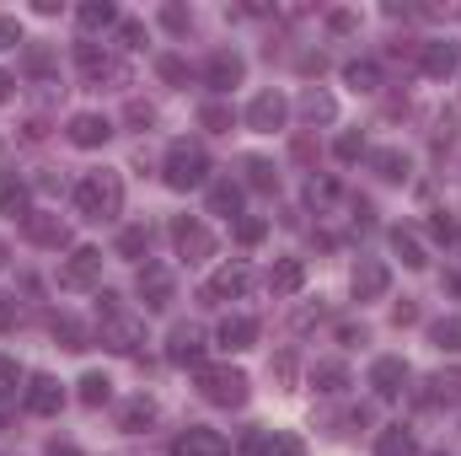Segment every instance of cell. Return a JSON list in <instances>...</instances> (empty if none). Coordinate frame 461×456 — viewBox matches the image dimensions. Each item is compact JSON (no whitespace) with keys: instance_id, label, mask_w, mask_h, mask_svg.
Here are the masks:
<instances>
[{"instance_id":"6da1fadb","label":"cell","mask_w":461,"mask_h":456,"mask_svg":"<svg viewBox=\"0 0 461 456\" xmlns=\"http://www.w3.org/2000/svg\"><path fill=\"white\" fill-rule=\"evenodd\" d=\"M76 210H81V221H118V210H123V178H118L113 167H97V172H86L81 183H76Z\"/></svg>"},{"instance_id":"7a4b0ae2","label":"cell","mask_w":461,"mask_h":456,"mask_svg":"<svg viewBox=\"0 0 461 456\" xmlns=\"http://www.w3.org/2000/svg\"><path fill=\"white\" fill-rule=\"evenodd\" d=\"M97 317H103V343L113 354H140V343H145V317L140 312H129L113 290H103L97 296Z\"/></svg>"},{"instance_id":"3957f363","label":"cell","mask_w":461,"mask_h":456,"mask_svg":"<svg viewBox=\"0 0 461 456\" xmlns=\"http://www.w3.org/2000/svg\"><path fill=\"white\" fill-rule=\"evenodd\" d=\"M161 178H167V188H177V194L204 188V183H210V150H204L199 140H177V145L167 150Z\"/></svg>"},{"instance_id":"277c9868","label":"cell","mask_w":461,"mask_h":456,"mask_svg":"<svg viewBox=\"0 0 461 456\" xmlns=\"http://www.w3.org/2000/svg\"><path fill=\"white\" fill-rule=\"evenodd\" d=\"M194 376H199L204 403H215V408H241V403H247V387H252V381H247L236 365H199Z\"/></svg>"},{"instance_id":"5b68a950","label":"cell","mask_w":461,"mask_h":456,"mask_svg":"<svg viewBox=\"0 0 461 456\" xmlns=\"http://www.w3.org/2000/svg\"><path fill=\"white\" fill-rule=\"evenodd\" d=\"M76 65H81V76L92 81V87H123L129 81V70H123V59H113L108 49H97V43H76Z\"/></svg>"},{"instance_id":"8992f818","label":"cell","mask_w":461,"mask_h":456,"mask_svg":"<svg viewBox=\"0 0 461 456\" xmlns=\"http://www.w3.org/2000/svg\"><path fill=\"white\" fill-rule=\"evenodd\" d=\"M59 285H65V290H97V285H103V252H97V247H76V252L59 263Z\"/></svg>"},{"instance_id":"52a82bcc","label":"cell","mask_w":461,"mask_h":456,"mask_svg":"<svg viewBox=\"0 0 461 456\" xmlns=\"http://www.w3.org/2000/svg\"><path fill=\"white\" fill-rule=\"evenodd\" d=\"M134 285H140L145 312H167V306H172V296H177V279H172V269H167V263H140Z\"/></svg>"},{"instance_id":"ba28073f","label":"cell","mask_w":461,"mask_h":456,"mask_svg":"<svg viewBox=\"0 0 461 456\" xmlns=\"http://www.w3.org/2000/svg\"><path fill=\"white\" fill-rule=\"evenodd\" d=\"M172 247H177V258H188V263H204L210 252H215V236L204 221H194V215H177L172 221Z\"/></svg>"},{"instance_id":"9c48e42d","label":"cell","mask_w":461,"mask_h":456,"mask_svg":"<svg viewBox=\"0 0 461 456\" xmlns=\"http://www.w3.org/2000/svg\"><path fill=\"white\" fill-rule=\"evenodd\" d=\"M252 290V269L236 258V263H221L210 279H204V301H241Z\"/></svg>"},{"instance_id":"30bf717a","label":"cell","mask_w":461,"mask_h":456,"mask_svg":"<svg viewBox=\"0 0 461 456\" xmlns=\"http://www.w3.org/2000/svg\"><path fill=\"white\" fill-rule=\"evenodd\" d=\"M204 349H210V343H204V328H199V323H177L172 339H167V360L199 370V365H204Z\"/></svg>"},{"instance_id":"8fae6325","label":"cell","mask_w":461,"mask_h":456,"mask_svg":"<svg viewBox=\"0 0 461 456\" xmlns=\"http://www.w3.org/2000/svg\"><path fill=\"white\" fill-rule=\"evenodd\" d=\"M285 118H290V103H285L279 92H258V97L247 103V129H258V134L285 129Z\"/></svg>"},{"instance_id":"7c38bea8","label":"cell","mask_w":461,"mask_h":456,"mask_svg":"<svg viewBox=\"0 0 461 456\" xmlns=\"http://www.w3.org/2000/svg\"><path fill=\"white\" fill-rule=\"evenodd\" d=\"M348 285H354V301H381V296H386V285H392V269H386L381 258H359Z\"/></svg>"},{"instance_id":"4fadbf2b","label":"cell","mask_w":461,"mask_h":456,"mask_svg":"<svg viewBox=\"0 0 461 456\" xmlns=\"http://www.w3.org/2000/svg\"><path fill=\"white\" fill-rule=\"evenodd\" d=\"M22 403H27V414L49 419V414H59V408H65V387H59L54 376H27V392H22Z\"/></svg>"},{"instance_id":"5bb4252c","label":"cell","mask_w":461,"mask_h":456,"mask_svg":"<svg viewBox=\"0 0 461 456\" xmlns=\"http://www.w3.org/2000/svg\"><path fill=\"white\" fill-rule=\"evenodd\" d=\"M241 76H247V59H241L236 49H215V54L204 59V81H210L215 92H230V87H241Z\"/></svg>"},{"instance_id":"9a60e30c","label":"cell","mask_w":461,"mask_h":456,"mask_svg":"<svg viewBox=\"0 0 461 456\" xmlns=\"http://www.w3.org/2000/svg\"><path fill=\"white\" fill-rule=\"evenodd\" d=\"M247 451L252 456H306V441L295 430H252Z\"/></svg>"},{"instance_id":"2e32d148","label":"cell","mask_w":461,"mask_h":456,"mask_svg":"<svg viewBox=\"0 0 461 456\" xmlns=\"http://www.w3.org/2000/svg\"><path fill=\"white\" fill-rule=\"evenodd\" d=\"M419 70H424V76H435V81H446L451 70H461V49H456V43H446V38H429V43H424V54H419Z\"/></svg>"},{"instance_id":"e0dca14e","label":"cell","mask_w":461,"mask_h":456,"mask_svg":"<svg viewBox=\"0 0 461 456\" xmlns=\"http://www.w3.org/2000/svg\"><path fill=\"white\" fill-rule=\"evenodd\" d=\"M65 134H70V145H81V150H97V145H108V140H113V123H108L103 114H76Z\"/></svg>"},{"instance_id":"ac0fdd59","label":"cell","mask_w":461,"mask_h":456,"mask_svg":"<svg viewBox=\"0 0 461 456\" xmlns=\"http://www.w3.org/2000/svg\"><path fill=\"white\" fill-rule=\"evenodd\" d=\"M370 387H375V397H397V392L408 387V360L381 354V360L370 365Z\"/></svg>"},{"instance_id":"d6986e66","label":"cell","mask_w":461,"mask_h":456,"mask_svg":"<svg viewBox=\"0 0 461 456\" xmlns=\"http://www.w3.org/2000/svg\"><path fill=\"white\" fill-rule=\"evenodd\" d=\"M172 456H230V446L221 430H183L172 441Z\"/></svg>"},{"instance_id":"ffe728a7","label":"cell","mask_w":461,"mask_h":456,"mask_svg":"<svg viewBox=\"0 0 461 456\" xmlns=\"http://www.w3.org/2000/svg\"><path fill=\"white\" fill-rule=\"evenodd\" d=\"M22 226H27V236H32L38 247H54V252H59V247H70V226H65L59 215H49V210H32Z\"/></svg>"},{"instance_id":"44dd1931","label":"cell","mask_w":461,"mask_h":456,"mask_svg":"<svg viewBox=\"0 0 461 456\" xmlns=\"http://www.w3.org/2000/svg\"><path fill=\"white\" fill-rule=\"evenodd\" d=\"M156 414H161V408H156V397H145V392H140V397H129V403L118 408V430H123V435H145V430L156 424Z\"/></svg>"},{"instance_id":"7402d4cb","label":"cell","mask_w":461,"mask_h":456,"mask_svg":"<svg viewBox=\"0 0 461 456\" xmlns=\"http://www.w3.org/2000/svg\"><path fill=\"white\" fill-rule=\"evenodd\" d=\"M215 343H221L226 354H241V349L258 343V323H252V317H226V323L215 328Z\"/></svg>"},{"instance_id":"603a6c76","label":"cell","mask_w":461,"mask_h":456,"mask_svg":"<svg viewBox=\"0 0 461 456\" xmlns=\"http://www.w3.org/2000/svg\"><path fill=\"white\" fill-rule=\"evenodd\" d=\"M301 285H306V263H301V258H279V263L268 269V290H274V296H295Z\"/></svg>"},{"instance_id":"cb8c5ba5","label":"cell","mask_w":461,"mask_h":456,"mask_svg":"<svg viewBox=\"0 0 461 456\" xmlns=\"http://www.w3.org/2000/svg\"><path fill=\"white\" fill-rule=\"evenodd\" d=\"M0 215H11V221H16V215H22V221L32 215V210H27V183L11 178V172H0Z\"/></svg>"},{"instance_id":"d4e9b609","label":"cell","mask_w":461,"mask_h":456,"mask_svg":"<svg viewBox=\"0 0 461 456\" xmlns=\"http://www.w3.org/2000/svg\"><path fill=\"white\" fill-rule=\"evenodd\" d=\"M301 118H306V123H333V118H339V103H333L322 87H306V92H301Z\"/></svg>"},{"instance_id":"484cf974","label":"cell","mask_w":461,"mask_h":456,"mask_svg":"<svg viewBox=\"0 0 461 456\" xmlns=\"http://www.w3.org/2000/svg\"><path fill=\"white\" fill-rule=\"evenodd\" d=\"M375 456H419L413 430H402V424H386V430L375 435Z\"/></svg>"},{"instance_id":"4316f807","label":"cell","mask_w":461,"mask_h":456,"mask_svg":"<svg viewBox=\"0 0 461 456\" xmlns=\"http://www.w3.org/2000/svg\"><path fill=\"white\" fill-rule=\"evenodd\" d=\"M76 22H81L86 32H103V27H118V5H113V0H86V5L76 11Z\"/></svg>"},{"instance_id":"83f0119b","label":"cell","mask_w":461,"mask_h":456,"mask_svg":"<svg viewBox=\"0 0 461 456\" xmlns=\"http://www.w3.org/2000/svg\"><path fill=\"white\" fill-rule=\"evenodd\" d=\"M210 215H241V188L230 183V178H221V183H210Z\"/></svg>"},{"instance_id":"f1b7e54d","label":"cell","mask_w":461,"mask_h":456,"mask_svg":"<svg viewBox=\"0 0 461 456\" xmlns=\"http://www.w3.org/2000/svg\"><path fill=\"white\" fill-rule=\"evenodd\" d=\"M344 81L354 87V92H381V65H375V59H348Z\"/></svg>"},{"instance_id":"f546056e","label":"cell","mask_w":461,"mask_h":456,"mask_svg":"<svg viewBox=\"0 0 461 456\" xmlns=\"http://www.w3.org/2000/svg\"><path fill=\"white\" fill-rule=\"evenodd\" d=\"M370 167H375L386 183H402V178H408V156H402L397 145H386V150H370Z\"/></svg>"},{"instance_id":"4dcf8cb0","label":"cell","mask_w":461,"mask_h":456,"mask_svg":"<svg viewBox=\"0 0 461 456\" xmlns=\"http://www.w3.org/2000/svg\"><path fill=\"white\" fill-rule=\"evenodd\" d=\"M241 172H247V188H258V194H274V188H279V172H274V161H263V156H247Z\"/></svg>"},{"instance_id":"1f68e13d","label":"cell","mask_w":461,"mask_h":456,"mask_svg":"<svg viewBox=\"0 0 461 456\" xmlns=\"http://www.w3.org/2000/svg\"><path fill=\"white\" fill-rule=\"evenodd\" d=\"M76 387H81V392H76V397H81V403H86V408H103V403H108V397H113V381H108V376H103V370H86V376H81V381H76Z\"/></svg>"},{"instance_id":"d6a6232c","label":"cell","mask_w":461,"mask_h":456,"mask_svg":"<svg viewBox=\"0 0 461 456\" xmlns=\"http://www.w3.org/2000/svg\"><path fill=\"white\" fill-rule=\"evenodd\" d=\"M424 403H461V370H440V376H429Z\"/></svg>"},{"instance_id":"836d02e7","label":"cell","mask_w":461,"mask_h":456,"mask_svg":"<svg viewBox=\"0 0 461 456\" xmlns=\"http://www.w3.org/2000/svg\"><path fill=\"white\" fill-rule=\"evenodd\" d=\"M392 252H397V258H402L408 269H424V263H429V258H424V247H419V236H413L408 226L392 231Z\"/></svg>"},{"instance_id":"e575fe53","label":"cell","mask_w":461,"mask_h":456,"mask_svg":"<svg viewBox=\"0 0 461 456\" xmlns=\"http://www.w3.org/2000/svg\"><path fill=\"white\" fill-rule=\"evenodd\" d=\"M16 392H27V370L11 354H0V403H11Z\"/></svg>"},{"instance_id":"d590c367","label":"cell","mask_w":461,"mask_h":456,"mask_svg":"<svg viewBox=\"0 0 461 456\" xmlns=\"http://www.w3.org/2000/svg\"><path fill=\"white\" fill-rule=\"evenodd\" d=\"M429 343H435L440 354H461V317H440V323L429 328Z\"/></svg>"},{"instance_id":"8d00e7d4","label":"cell","mask_w":461,"mask_h":456,"mask_svg":"<svg viewBox=\"0 0 461 456\" xmlns=\"http://www.w3.org/2000/svg\"><path fill=\"white\" fill-rule=\"evenodd\" d=\"M145 247H150V226L118 231V258H145Z\"/></svg>"},{"instance_id":"74e56055","label":"cell","mask_w":461,"mask_h":456,"mask_svg":"<svg viewBox=\"0 0 461 456\" xmlns=\"http://www.w3.org/2000/svg\"><path fill=\"white\" fill-rule=\"evenodd\" d=\"M54 339L65 343V349H86V328H81V323H76V317H54Z\"/></svg>"},{"instance_id":"f35d334b","label":"cell","mask_w":461,"mask_h":456,"mask_svg":"<svg viewBox=\"0 0 461 456\" xmlns=\"http://www.w3.org/2000/svg\"><path fill=\"white\" fill-rule=\"evenodd\" d=\"M317 387H322V392H344L348 370L339 365V360H322V365H317Z\"/></svg>"},{"instance_id":"ab89813d","label":"cell","mask_w":461,"mask_h":456,"mask_svg":"<svg viewBox=\"0 0 461 456\" xmlns=\"http://www.w3.org/2000/svg\"><path fill=\"white\" fill-rule=\"evenodd\" d=\"M429 236H435V242H446V247H451V242H461V226H456V215H446V210H435V215H429Z\"/></svg>"},{"instance_id":"60d3db41","label":"cell","mask_w":461,"mask_h":456,"mask_svg":"<svg viewBox=\"0 0 461 456\" xmlns=\"http://www.w3.org/2000/svg\"><path fill=\"white\" fill-rule=\"evenodd\" d=\"M333 199H339V183H333V178H312V183H306V205L322 210V205H333Z\"/></svg>"},{"instance_id":"b9f144b4","label":"cell","mask_w":461,"mask_h":456,"mask_svg":"<svg viewBox=\"0 0 461 456\" xmlns=\"http://www.w3.org/2000/svg\"><path fill=\"white\" fill-rule=\"evenodd\" d=\"M199 123H204V129H215V134H226V129H230V108H226V103H204V108H199Z\"/></svg>"},{"instance_id":"7bdbcfd3","label":"cell","mask_w":461,"mask_h":456,"mask_svg":"<svg viewBox=\"0 0 461 456\" xmlns=\"http://www.w3.org/2000/svg\"><path fill=\"white\" fill-rule=\"evenodd\" d=\"M333 156H339V161H359V156H370V150H365V134H354V129H348V134H339Z\"/></svg>"},{"instance_id":"ee69618b","label":"cell","mask_w":461,"mask_h":456,"mask_svg":"<svg viewBox=\"0 0 461 456\" xmlns=\"http://www.w3.org/2000/svg\"><path fill=\"white\" fill-rule=\"evenodd\" d=\"M268 236V221H258V215H247V221H236V242L241 247H258Z\"/></svg>"},{"instance_id":"f6af8a7d","label":"cell","mask_w":461,"mask_h":456,"mask_svg":"<svg viewBox=\"0 0 461 456\" xmlns=\"http://www.w3.org/2000/svg\"><path fill=\"white\" fill-rule=\"evenodd\" d=\"M156 70H161V76H167L172 87H188V65H183L177 54H161V65H156Z\"/></svg>"},{"instance_id":"bcb514c9","label":"cell","mask_w":461,"mask_h":456,"mask_svg":"<svg viewBox=\"0 0 461 456\" xmlns=\"http://www.w3.org/2000/svg\"><path fill=\"white\" fill-rule=\"evenodd\" d=\"M274 381H279V387H295V354H290V349L274 354Z\"/></svg>"},{"instance_id":"7dc6e473","label":"cell","mask_w":461,"mask_h":456,"mask_svg":"<svg viewBox=\"0 0 461 456\" xmlns=\"http://www.w3.org/2000/svg\"><path fill=\"white\" fill-rule=\"evenodd\" d=\"M118 43L123 49H145V27L140 22H118Z\"/></svg>"},{"instance_id":"c3c4849f","label":"cell","mask_w":461,"mask_h":456,"mask_svg":"<svg viewBox=\"0 0 461 456\" xmlns=\"http://www.w3.org/2000/svg\"><path fill=\"white\" fill-rule=\"evenodd\" d=\"M16 43H22V22H16V16H0V54L16 49Z\"/></svg>"},{"instance_id":"681fc988","label":"cell","mask_w":461,"mask_h":456,"mask_svg":"<svg viewBox=\"0 0 461 456\" xmlns=\"http://www.w3.org/2000/svg\"><path fill=\"white\" fill-rule=\"evenodd\" d=\"M161 22H167L172 32H188V27H194V16H188L183 5H167V11H161Z\"/></svg>"},{"instance_id":"f907efd6","label":"cell","mask_w":461,"mask_h":456,"mask_svg":"<svg viewBox=\"0 0 461 456\" xmlns=\"http://www.w3.org/2000/svg\"><path fill=\"white\" fill-rule=\"evenodd\" d=\"M129 123H134V129H150V123H156V108H150V103H129Z\"/></svg>"},{"instance_id":"816d5d0a","label":"cell","mask_w":461,"mask_h":456,"mask_svg":"<svg viewBox=\"0 0 461 456\" xmlns=\"http://www.w3.org/2000/svg\"><path fill=\"white\" fill-rule=\"evenodd\" d=\"M16 323H22V306H16V301H5V296H0V333H11V328H16Z\"/></svg>"},{"instance_id":"f5cc1de1","label":"cell","mask_w":461,"mask_h":456,"mask_svg":"<svg viewBox=\"0 0 461 456\" xmlns=\"http://www.w3.org/2000/svg\"><path fill=\"white\" fill-rule=\"evenodd\" d=\"M328 27H333V32H354V27H359V16H354V11H333V16H328Z\"/></svg>"},{"instance_id":"db71d44e","label":"cell","mask_w":461,"mask_h":456,"mask_svg":"<svg viewBox=\"0 0 461 456\" xmlns=\"http://www.w3.org/2000/svg\"><path fill=\"white\" fill-rule=\"evenodd\" d=\"M413 317H419V312H413V306H408V301H402V306H392V323H397V328H408V323H413Z\"/></svg>"},{"instance_id":"11a10c76","label":"cell","mask_w":461,"mask_h":456,"mask_svg":"<svg viewBox=\"0 0 461 456\" xmlns=\"http://www.w3.org/2000/svg\"><path fill=\"white\" fill-rule=\"evenodd\" d=\"M43 456H81V451H76L70 441H54V446H49V451H43Z\"/></svg>"},{"instance_id":"9f6ffc18","label":"cell","mask_w":461,"mask_h":456,"mask_svg":"<svg viewBox=\"0 0 461 456\" xmlns=\"http://www.w3.org/2000/svg\"><path fill=\"white\" fill-rule=\"evenodd\" d=\"M11 92H16V81H11V76H5V70H0V103H5V97H11Z\"/></svg>"},{"instance_id":"6f0895ef","label":"cell","mask_w":461,"mask_h":456,"mask_svg":"<svg viewBox=\"0 0 461 456\" xmlns=\"http://www.w3.org/2000/svg\"><path fill=\"white\" fill-rule=\"evenodd\" d=\"M446 285H451V290H456V296H461V274H451V279H446Z\"/></svg>"},{"instance_id":"680465c9","label":"cell","mask_w":461,"mask_h":456,"mask_svg":"<svg viewBox=\"0 0 461 456\" xmlns=\"http://www.w3.org/2000/svg\"><path fill=\"white\" fill-rule=\"evenodd\" d=\"M0 274H5V242H0Z\"/></svg>"},{"instance_id":"91938a15","label":"cell","mask_w":461,"mask_h":456,"mask_svg":"<svg viewBox=\"0 0 461 456\" xmlns=\"http://www.w3.org/2000/svg\"><path fill=\"white\" fill-rule=\"evenodd\" d=\"M435 456H440V451H435Z\"/></svg>"}]
</instances>
